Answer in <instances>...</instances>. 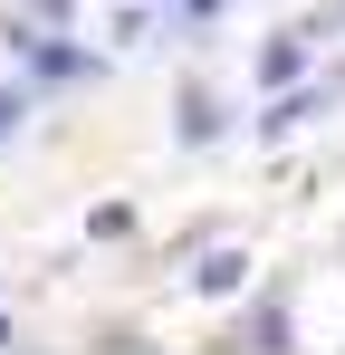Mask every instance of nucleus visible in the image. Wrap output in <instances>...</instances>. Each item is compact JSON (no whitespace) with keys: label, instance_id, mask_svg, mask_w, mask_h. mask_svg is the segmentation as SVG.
<instances>
[{"label":"nucleus","instance_id":"1","mask_svg":"<svg viewBox=\"0 0 345 355\" xmlns=\"http://www.w3.org/2000/svg\"><path fill=\"white\" fill-rule=\"evenodd\" d=\"M10 49H19V67H29V77H57V87H67V77H87V49H67V39H57V29H19V39H10Z\"/></svg>","mask_w":345,"mask_h":355},{"label":"nucleus","instance_id":"2","mask_svg":"<svg viewBox=\"0 0 345 355\" xmlns=\"http://www.w3.org/2000/svg\"><path fill=\"white\" fill-rule=\"evenodd\" d=\"M326 106H336V87H307V77H297V87H278V96H269L259 135H297V125H307V116H326Z\"/></svg>","mask_w":345,"mask_h":355},{"label":"nucleus","instance_id":"3","mask_svg":"<svg viewBox=\"0 0 345 355\" xmlns=\"http://www.w3.org/2000/svg\"><path fill=\"white\" fill-rule=\"evenodd\" d=\"M240 288H249V250H230V240H221V250L192 269V297H240Z\"/></svg>","mask_w":345,"mask_h":355},{"label":"nucleus","instance_id":"4","mask_svg":"<svg viewBox=\"0 0 345 355\" xmlns=\"http://www.w3.org/2000/svg\"><path fill=\"white\" fill-rule=\"evenodd\" d=\"M172 135H182V144H211V135H221V96H211V87H182V106H172Z\"/></svg>","mask_w":345,"mask_h":355},{"label":"nucleus","instance_id":"5","mask_svg":"<svg viewBox=\"0 0 345 355\" xmlns=\"http://www.w3.org/2000/svg\"><path fill=\"white\" fill-rule=\"evenodd\" d=\"M297 77H307V39H269V49H259V96H278Z\"/></svg>","mask_w":345,"mask_h":355},{"label":"nucleus","instance_id":"6","mask_svg":"<svg viewBox=\"0 0 345 355\" xmlns=\"http://www.w3.org/2000/svg\"><path fill=\"white\" fill-rule=\"evenodd\" d=\"M230 346H259V355H288V346H297V327H288V307H259V317H249V327H240Z\"/></svg>","mask_w":345,"mask_h":355},{"label":"nucleus","instance_id":"7","mask_svg":"<svg viewBox=\"0 0 345 355\" xmlns=\"http://www.w3.org/2000/svg\"><path fill=\"white\" fill-rule=\"evenodd\" d=\"M29 19H39V29H67V19H77V0H29Z\"/></svg>","mask_w":345,"mask_h":355},{"label":"nucleus","instance_id":"8","mask_svg":"<svg viewBox=\"0 0 345 355\" xmlns=\"http://www.w3.org/2000/svg\"><path fill=\"white\" fill-rule=\"evenodd\" d=\"M10 135H19V96L0 87V144H10Z\"/></svg>","mask_w":345,"mask_h":355},{"label":"nucleus","instance_id":"9","mask_svg":"<svg viewBox=\"0 0 345 355\" xmlns=\"http://www.w3.org/2000/svg\"><path fill=\"white\" fill-rule=\"evenodd\" d=\"M182 10H192V19H211V10H221V0H182Z\"/></svg>","mask_w":345,"mask_h":355},{"label":"nucleus","instance_id":"10","mask_svg":"<svg viewBox=\"0 0 345 355\" xmlns=\"http://www.w3.org/2000/svg\"><path fill=\"white\" fill-rule=\"evenodd\" d=\"M0 355H10V317H0Z\"/></svg>","mask_w":345,"mask_h":355}]
</instances>
